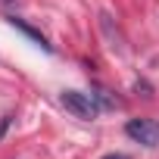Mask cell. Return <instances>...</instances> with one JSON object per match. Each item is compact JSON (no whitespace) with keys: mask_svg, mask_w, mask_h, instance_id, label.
I'll return each mask as SVG.
<instances>
[{"mask_svg":"<svg viewBox=\"0 0 159 159\" xmlns=\"http://www.w3.org/2000/svg\"><path fill=\"white\" fill-rule=\"evenodd\" d=\"M106 159H125V156H106Z\"/></svg>","mask_w":159,"mask_h":159,"instance_id":"277c9868","label":"cell"},{"mask_svg":"<svg viewBox=\"0 0 159 159\" xmlns=\"http://www.w3.org/2000/svg\"><path fill=\"white\" fill-rule=\"evenodd\" d=\"M125 134H128L134 143L159 147V122H153V119H131V122L125 125Z\"/></svg>","mask_w":159,"mask_h":159,"instance_id":"7a4b0ae2","label":"cell"},{"mask_svg":"<svg viewBox=\"0 0 159 159\" xmlns=\"http://www.w3.org/2000/svg\"><path fill=\"white\" fill-rule=\"evenodd\" d=\"M59 103L66 106V112H72L75 119H81V122H91L100 116V106L94 100V94H81V91H66L59 97Z\"/></svg>","mask_w":159,"mask_h":159,"instance_id":"6da1fadb","label":"cell"},{"mask_svg":"<svg viewBox=\"0 0 159 159\" xmlns=\"http://www.w3.org/2000/svg\"><path fill=\"white\" fill-rule=\"evenodd\" d=\"M10 25H16V28H19V31H22V34H28V38H31V41H34V44H41V47H44V50H50V44H47V38H44V34H41V31H34V28H31V25H28V22H22V19H19V16H10Z\"/></svg>","mask_w":159,"mask_h":159,"instance_id":"3957f363","label":"cell"}]
</instances>
